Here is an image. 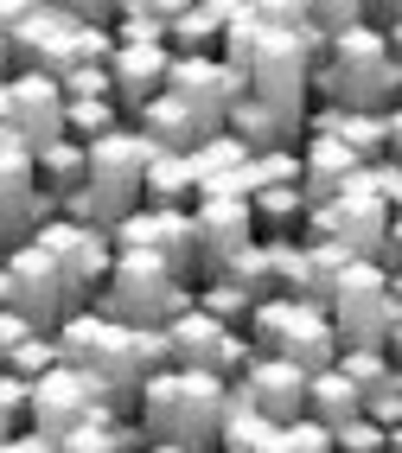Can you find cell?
I'll list each match as a JSON object with an SVG mask.
<instances>
[{"instance_id":"15","label":"cell","mask_w":402,"mask_h":453,"mask_svg":"<svg viewBox=\"0 0 402 453\" xmlns=\"http://www.w3.org/2000/svg\"><path fill=\"white\" fill-rule=\"evenodd\" d=\"M7 281H13V307L39 332H51L65 319V275H58V262L39 243H13L7 250Z\"/></svg>"},{"instance_id":"41","label":"cell","mask_w":402,"mask_h":453,"mask_svg":"<svg viewBox=\"0 0 402 453\" xmlns=\"http://www.w3.org/2000/svg\"><path fill=\"white\" fill-rule=\"evenodd\" d=\"M256 192L262 186H300V147H274V154H256Z\"/></svg>"},{"instance_id":"10","label":"cell","mask_w":402,"mask_h":453,"mask_svg":"<svg viewBox=\"0 0 402 453\" xmlns=\"http://www.w3.org/2000/svg\"><path fill=\"white\" fill-rule=\"evenodd\" d=\"M115 250H147L160 256L179 281H198V230H192V204H135L128 218L109 224Z\"/></svg>"},{"instance_id":"28","label":"cell","mask_w":402,"mask_h":453,"mask_svg":"<svg viewBox=\"0 0 402 453\" xmlns=\"http://www.w3.org/2000/svg\"><path fill=\"white\" fill-rule=\"evenodd\" d=\"M33 160H39V186H51L58 198H65V192H77V186H83V173H89L83 141H71V134H58V141L33 147Z\"/></svg>"},{"instance_id":"53","label":"cell","mask_w":402,"mask_h":453,"mask_svg":"<svg viewBox=\"0 0 402 453\" xmlns=\"http://www.w3.org/2000/svg\"><path fill=\"white\" fill-rule=\"evenodd\" d=\"M383 453H402V421H390V428H383Z\"/></svg>"},{"instance_id":"35","label":"cell","mask_w":402,"mask_h":453,"mask_svg":"<svg viewBox=\"0 0 402 453\" xmlns=\"http://www.w3.org/2000/svg\"><path fill=\"white\" fill-rule=\"evenodd\" d=\"M51 365H65V357H58V339H51V332H26V339L7 351V371H13L19 383H39Z\"/></svg>"},{"instance_id":"5","label":"cell","mask_w":402,"mask_h":453,"mask_svg":"<svg viewBox=\"0 0 402 453\" xmlns=\"http://www.w3.org/2000/svg\"><path fill=\"white\" fill-rule=\"evenodd\" d=\"M243 332L256 339V351H274V357H294L300 371H326L338 357V332L326 319L320 300H300V294H268L250 307Z\"/></svg>"},{"instance_id":"27","label":"cell","mask_w":402,"mask_h":453,"mask_svg":"<svg viewBox=\"0 0 402 453\" xmlns=\"http://www.w3.org/2000/svg\"><path fill=\"white\" fill-rule=\"evenodd\" d=\"M250 211H256V236H268V243L306 230V192L300 186H262L250 198Z\"/></svg>"},{"instance_id":"59","label":"cell","mask_w":402,"mask_h":453,"mask_svg":"<svg viewBox=\"0 0 402 453\" xmlns=\"http://www.w3.org/2000/svg\"><path fill=\"white\" fill-rule=\"evenodd\" d=\"M0 141H7V128H0Z\"/></svg>"},{"instance_id":"14","label":"cell","mask_w":402,"mask_h":453,"mask_svg":"<svg viewBox=\"0 0 402 453\" xmlns=\"http://www.w3.org/2000/svg\"><path fill=\"white\" fill-rule=\"evenodd\" d=\"M166 89L179 103H192L211 128H224V109L243 96V77L224 65L218 51H173V71H166Z\"/></svg>"},{"instance_id":"42","label":"cell","mask_w":402,"mask_h":453,"mask_svg":"<svg viewBox=\"0 0 402 453\" xmlns=\"http://www.w3.org/2000/svg\"><path fill=\"white\" fill-rule=\"evenodd\" d=\"M58 89H65V96H115V89H109V65H71L65 77H58Z\"/></svg>"},{"instance_id":"6","label":"cell","mask_w":402,"mask_h":453,"mask_svg":"<svg viewBox=\"0 0 402 453\" xmlns=\"http://www.w3.org/2000/svg\"><path fill=\"white\" fill-rule=\"evenodd\" d=\"M396 313H402V300L390 288L383 262H352L345 275H338V288L326 294V319L338 332V345H383Z\"/></svg>"},{"instance_id":"55","label":"cell","mask_w":402,"mask_h":453,"mask_svg":"<svg viewBox=\"0 0 402 453\" xmlns=\"http://www.w3.org/2000/svg\"><path fill=\"white\" fill-rule=\"evenodd\" d=\"M390 288H396V300H402V268H396V275H390Z\"/></svg>"},{"instance_id":"12","label":"cell","mask_w":402,"mask_h":453,"mask_svg":"<svg viewBox=\"0 0 402 453\" xmlns=\"http://www.w3.org/2000/svg\"><path fill=\"white\" fill-rule=\"evenodd\" d=\"M0 128L26 147H45L65 134V89L45 71H13L0 83Z\"/></svg>"},{"instance_id":"20","label":"cell","mask_w":402,"mask_h":453,"mask_svg":"<svg viewBox=\"0 0 402 453\" xmlns=\"http://www.w3.org/2000/svg\"><path fill=\"white\" fill-rule=\"evenodd\" d=\"M135 128L147 134V147H166V154H192V147L211 134V122H205L192 103H179L173 89H160V96L135 115Z\"/></svg>"},{"instance_id":"25","label":"cell","mask_w":402,"mask_h":453,"mask_svg":"<svg viewBox=\"0 0 402 453\" xmlns=\"http://www.w3.org/2000/svg\"><path fill=\"white\" fill-rule=\"evenodd\" d=\"M306 415H320L326 428H338V421L364 415V389H358L345 371H338V365H326V371L306 377Z\"/></svg>"},{"instance_id":"18","label":"cell","mask_w":402,"mask_h":453,"mask_svg":"<svg viewBox=\"0 0 402 453\" xmlns=\"http://www.w3.org/2000/svg\"><path fill=\"white\" fill-rule=\"evenodd\" d=\"M352 173H364V160L338 134H306L300 141V192H306V211L326 204V198H338Z\"/></svg>"},{"instance_id":"31","label":"cell","mask_w":402,"mask_h":453,"mask_svg":"<svg viewBox=\"0 0 402 453\" xmlns=\"http://www.w3.org/2000/svg\"><path fill=\"white\" fill-rule=\"evenodd\" d=\"M121 122H128V115H121L115 109V96H65V134L71 141H103L109 128H121Z\"/></svg>"},{"instance_id":"56","label":"cell","mask_w":402,"mask_h":453,"mask_svg":"<svg viewBox=\"0 0 402 453\" xmlns=\"http://www.w3.org/2000/svg\"><path fill=\"white\" fill-rule=\"evenodd\" d=\"M0 250H13V236H7V224H0Z\"/></svg>"},{"instance_id":"47","label":"cell","mask_w":402,"mask_h":453,"mask_svg":"<svg viewBox=\"0 0 402 453\" xmlns=\"http://www.w3.org/2000/svg\"><path fill=\"white\" fill-rule=\"evenodd\" d=\"M383 134H390V160H402V103L383 109Z\"/></svg>"},{"instance_id":"48","label":"cell","mask_w":402,"mask_h":453,"mask_svg":"<svg viewBox=\"0 0 402 453\" xmlns=\"http://www.w3.org/2000/svg\"><path fill=\"white\" fill-rule=\"evenodd\" d=\"M377 26H383V45L396 51V65H402V13L396 19H377Z\"/></svg>"},{"instance_id":"30","label":"cell","mask_w":402,"mask_h":453,"mask_svg":"<svg viewBox=\"0 0 402 453\" xmlns=\"http://www.w3.org/2000/svg\"><path fill=\"white\" fill-rule=\"evenodd\" d=\"M300 250H306V300H320V307H326V294L338 288V275H345L358 256L326 243V236H300Z\"/></svg>"},{"instance_id":"2","label":"cell","mask_w":402,"mask_h":453,"mask_svg":"<svg viewBox=\"0 0 402 453\" xmlns=\"http://www.w3.org/2000/svg\"><path fill=\"white\" fill-rule=\"evenodd\" d=\"M306 89L332 109H390L402 103V65L383 45V26H352V33H332L326 51L306 71Z\"/></svg>"},{"instance_id":"54","label":"cell","mask_w":402,"mask_h":453,"mask_svg":"<svg viewBox=\"0 0 402 453\" xmlns=\"http://www.w3.org/2000/svg\"><path fill=\"white\" fill-rule=\"evenodd\" d=\"M13 77V51H7V33H0V83Z\"/></svg>"},{"instance_id":"43","label":"cell","mask_w":402,"mask_h":453,"mask_svg":"<svg viewBox=\"0 0 402 453\" xmlns=\"http://www.w3.org/2000/svg\"><path fill=\"white\" fill-rule=\"evenodd\" d=\"M71 19H89V26H109L115 13H121V0H58Z\"/></svg>"},{"instance_id":"23","label":"cell","mask_w":402,"mask_h":453,"mask_svg":"<svg viewBox=\"0 0 402 453\" xmlns=\"http://www.w3.org/2000/svg\"><path fill=\"white\" fill-rule=\"evenodd\" d=\"M236 13H243V0H192V7L166 26V45L173 51H218Z\"/></svg>"},{"instance_id":"7","label":"cell","mask_w":402,"mask_h":453,"mask_svg":"<svg viewBox=\"0 0 402 453\" xmlns=\"http://www.w3.org/2000/svg\"><path fill=\"white\" fill-rule=\"evenodd\" d=\"M89 154V173H83V192L97 198V218H103V230L115 224V218H128V211L141 204V179H147V134L135 128V122H121V128H109L103 141H89L83 147Z\"/></svg>"},{"instance_id":"16","label":"cell","mask_w":402,"mask_h":453,"mask_svg":"<svg viewBox=\"0 0 402 453\" xmlns=\"http://www.w3.org/2000/svg\"><path fill=\"white\" fill-rule=\"evenodd\" d=\"M306 377H313V371H300L294 357L256 351L250 365H243L236 389H243V396H250L268 421H294V415H306Z\"/></svg>"},{"instance_id":"26","label":"cell","mask_w":402,"mask_h":453,"mask_svg":"<svg viewBox=\"0 0 402 453\" xmlns=\"http://www.w3.org/2000/svg\"><path fill=\"white\" fill-rule=\"evenodd\" d=\"M274 428H282V421H268V415L230 383V409H224V428H218V453H262V447L274 441Z\"/></svg>"},{"instance_id":"51","label":"cell","mask_w":402,"mask_h":453,"mask_svg":"<svg viewBox=\"0 0 402 453\" xmlns=\"http://www.w3.org/2000/svg\"><path fill=\"white\" fill-rule=\"evenodd\" d=\"M402 13V0H370V19H396Z\"/></svg>"},{"instance_id":"52","label":"cell","mask_w":402,"mask_h":453,"mask_svg":"<svg viewBox=\"0 0 402 453\" xmlns=\"http://www.w3.org/2000/svg\"><path fill=\"white\" fill-rule=\"evenodd\" d=\"M141 453H198V447H179V441H147Z\"/></svg>"},{"instance_id":"39","label":"cell","mask_w":402,"mask_h":453,"mask_svg":"<svg viewBox=\"0 0 402 453\" xmlns=\"http://www.w3.org/2000/svg\"><path fill=\"white\" fill-rule=\"evenodd\" d=\"M282 441H288V453H338V441H332V428L320 415H294V421H282Z\"/></svg>"},{"instance_id":"11","label":"cell","mask_w":402,"mask_h":453,"mask_svg":"<svg viewBox=\"0 0 402 453\" xmlns=\"http://www.w3.org/2000/svg\"><path fill=\"white\" fill-rule=\"evenodd\" d=\"M71 39H77V19L58 7V0H26V13L7 26V51H13V71H45V77H65L71 71Z\"/></svg>"},{"instance_id":"8","label":"cell","mask_w":402,"mask_h":453,"mask_svg":"<svg viewBox=\"0 0 402 453\" xmlns=\"http://www.w3.org/2000/svg\"><path fill=\"white\" fill-rule=\"evenodd\" d=\"M383 230H390V198L370 186V166H364V173L345 179V192H338V198H326V204L306 211V230L300 236H326V243L352 250L358 262H377Z\"/></svg>"},{"instance_id":"32","label":"cell","mask_w":402,"mask_h":453,"mask_svg":"<svg viewBox=\"0 0 402 453\" xmlns=\"http://www.w3.org/2000/svg\"><path fill=\"white\" fill-rule=\"evenodd\" d=\"M218 275H224V281H236L250 300H268V294H274V262H268V243H262V236H256V243H243V250L218 268Z\"/></svg>"},{"instance_id":"33","label":"cell","mask_w":402,"mask_h":453,"mask_svg":"<svg viewBox=\"0 0 402 453\" xmlns=\"http://www.w3.org/2000/svg\"><path fill=\"white\" fill-rule=\"evenodd\" d=\"M332 365H338V371H345V377L364 389V403H370V396H377V389L396 377V365H390V351H383V345H338Z\"/></svg>"},{"instance_id":"13","label":"cell","mask_w":402,"mask_h":453,"mask_svg":"<svg viewBox=\"0 0 402 453\" xmlns=\"http://www.w3.org/2000/svg\"><path fill=\"white\" fill-rule=\"evenodd\" d=\"M192 230H198V275H218L243 243H256V211L236 192H198L192 198Z\"/></svg>"},{"instance_id":"36","label":"cell","mask_w":402,"mask_h":453,"mask_svg":"<svg viewBox=\"0 0 402 453\" xmlns=\"http://www.w3.org/2000/svg\"><path fill=\"white\" fill-rule=\"evenodd\" d=\"M306 13L332 39V33H352V26H370V0H306Z\"/></svg>"},{"instance_id":"29","label":"cell","mask_w":402,"mask_h":453,"mask_svg":"<svg viewBox=\"0 0 402 453\" xmlns=\"http://www.w3.org/2000/svg\"><path fill=\"white\" fill-rule=\"evenodd\" d=\"M256 154H250V147H243L230 128H211L198 147H192V173H198V192L205 186H218V179H230L236 166H250Z\"/></svg>"},{"instance_id":"44","label":"cell","mask_w":402,"mask_h":453,"mask_svg":"<svg viewBox=\"0 0 402 453\" xmlns=\"http://www.w3.org/2000/svg\"><path fill=\"white\" fill-rule=\"evenodd\" d=\"M26 332H39L33 319H26L19 307H0V351H13L19 339H26Z\"/></svg>"},{"instance_id":"9","label":"cell","mask_w":402,"mask_h":453,"mask_svg":"<svg viewBox=\"0 0 402 453\" xmlns=\"http://www.w3.org/2000/svg\"><path fill=\"white\" fill-rule=\"evenodd\" d=\"M33 243L58 262V275H65V313L97 307V294H103V281H109V262H115L109 230H97V224H71V218H51V224L33 230Z\"/></svg>"},{"instance_id":"58","label":"cell","mask_w":402,"mask_h":453,"mask_svg":"<svg viewBox=\"0 0 402 453\" xmlns=\"http://www.w3.org/2000/svg\"><path fill=\"white\" fill-rule=\"evenodd\" d=\"M0 268H7V250H0Z\"/></svg>"},{"instance_id":"17","label":"cell","mask_w":402,"mask_h":453,"mask_svg":"<svg viewBox=\"0 0 402 453\" xmlns=\"http://www.w3.org/2000/svg\"><path fill=\"white\" fill-rule=\"evenodd\" d=\"M166 71H173V45H166V39H153V45H115V58H109L115 109L135 122V115L166 89Z\"/></svg>"},{"instance_id":"37","label":"cell","mask_w":402,"mask_h":453,"mask_svg":"<svg viewBox=\"0 0 402 453\" xmlns=\"http://www.w3.org/2000/svg\"><path fill=\"white\" fill-rule=\"evenodd\" d=\"M26 415H33V383H19L13 371H0V441L26 434Z\"/></svg>"},{"instance_id":"38","label":"cell","mask_w":402,"mask_h":453,"mask_svg":"<svg viewBox=\"0 0 402 453\" xmlns=\"http://www.w3.org/2000/svg\"><path fill=\"white\" fill-rule=\"evenodd\" d=\"M243 7H250V19L274 26V33H306V26H313L306 0H243Z\"/></svg>"},{"instance_id":"50","label":"cell","mask_w":402,"mask_h":453,"mask_svg":"<svg viewBox=\"0 0 402 453\" xmlns=\"http://www.w3.org/2000/svg\"><path fill=\"white\" fill-rule=\"evenodd\" d=\"M19 13H26V0H0V33H7V26H13Z\"/></svg>"},{"instance_id":"4","label":"cell","mask_w":402,"mask_h":453,"mask_svg":"<svg viewBox=\"0 0 402 453\" xmlns=\"http://www.w3.org/2000/svg\"><path fill=\"white\" fill-rule=\"evenodd\" d=\"M198 307V281H179L160 256L147 250H115L109 281L97 294V313L121 319V326H166L173 313Z\"/></svg>"},{"instance_id":"19","label":"cell","mask_w":402,"mask_h":453,"mask_svg":"<svg viewBox=\"0 0 402 453\" xmlns=\"http://www.w3.org/2000/svg\"><path fill=\"white\" fill-rule=\"evenodd\" d=\"M224 128L250 147V154H274V147H300V115H282L274 103H262V96H243L224 109Z\"/></svg>"},{"instance_id":"21","label":"cell","mask_w":402,"mask_h":453,"mask_svg":"<svg viewBox=\"0 0 402 453\" xmlns=\"http://www.w3.org/2000/svg\"><path fill=\"white\" fill-rule=\"evenodd\" d=\"M39 192V160L26 141H0V224H7L13 243H26V204Z\"/></svg>"},{"instance_id":"1","label":"cell","mask_w":402,"mask_h":453,"mask_svg":"<svg viewBox=\"0 0 402 453\" xmlns=\"http://www.w3.org/2000/svg\"><path fill=\"white\" fill-rule=\"evenodd\" d=\"M224 409H230V383L211 377V371H192V365L153 371L135 396V415L153 441H179V447H198V453H218Z\"/></svg>"},{"instance_id":"34","label":"cell","mask_w":402,"mask_h":453,"mask_svg":"<svg viewBox=\"0 0 402 453\" xmlns=\"http://www.w3.org/2000/svg\"><path fill=\"white\" fill-rule=\"evenodd\" d=\"M198 307H205L211 319H224V326H243V319H250V307H256V300L243 294L236 281H224V275H198Z\"/></svg>"},{"instance_id":"22","label":"cell","mask_w":402,"mask_h":453,"mask_svg":"<svg viewBox=\"0 0 402 453\" xmlns=\"http://www.w3.org/2000/svg\"><path fill=\"white\" fill-rule=\"evenodd\" d=\"M166 345H173V365H192V371H211L218 365V351H224V319H211L205 307H185V313H173L166 326Z\"/></svg>"},{"instance_id":"45","label":"cell","mask_w":402,"mask_h":453,"mask_svg":"<svg viewBox=\"0 0 402 453\" xmlns=\"http://www.w3.org/2000/svg\"><path fill=\"white\" fill-rule=\"evenodd\" d=\"M128 7H141V13H147V19L160 26V33H166V26H173V19H179L185 7H192V0H128Z\"/></svg>"},{"instance_id":"57","label":"cell","mask_w":402,"mask_h":453,"mask_svg":"<svg viewBox=\"0 0 402 453\" xmlns=\"http://www.w3.org/2000/svg\"><path fill=\"white\" fill-rule=\"evenodd\" d=\"M0 371H7V351H0Z\"/></svg>"},{"instance_id":"46","label":"cell","mask_w":402,"mask_h":453,"mask_svg":"<svg viewBox=\"0 0 402 453\" xmlns=\"http://www.w3.org/2000/svg\"><path fill=\"white\" fill-rule=\"evenodd\" d=\"M377 262L390 268V275L402 268V211H390V230H383V250H377Z\"/></svg>"},{"instance_id":"3","label":"cell","mask_w":402,"mask_h":453,"mask_svg":"<svg viewBox=\"0 0 402 453\" xmlns=\"http://www.w3.org/2000/svg\"><path fill=\"white\" fill-rule=\"evenodd\" d=\"M218 58L243 77V89H250V96L274 103L282 115H306V71H313V58L300 51L294 33H274V26L250 19V7H243V13L230 19Z\"/></svg>"},{"instance_id":"49","label":"cell","mask_w":402,"mask_h":453,"mask_svg":"<svg viewBox=\"0 0 402 453\" xmlns=\"http://www.w3.org/2000/svg\"><path fill=\"white\" fill-rule=\"evenodd\" d=\"M383 351H390V365L402 371V313H396V326H390V339H383Z\"/></svg>"},{"instance_id":"24","label":"cell","mask_w":402,"mask_h":453,"mask_svg":"<svg viewBox=\"0 0 402 453\" xmlns=\"http://www.w3.org/2000/svg\"><path fill=\"white\" fill-rule=\"evenodd\" d=\"M192 198H198L192 154H166V147H153V154H147V179H141V204H192Z\"/></svg>"},{"instance_id":"40","label":"cell","mask_w":402,"mask_h":453,"mask_svg":"<svg viewBox=\"0 0 402 453\" xmlns=\"http://www.w3.org/2000/svg\"><path fill=\"white\" fill-rule=\"evenodd\" d=\"M338 453H383V421L377 415H352V421H338L332 428Z\"/></svg>"}]
</instances>
